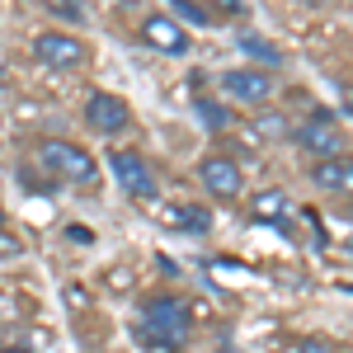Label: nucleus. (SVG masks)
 <instances>
[{
  "instance_id": "nucleus-1",
  "label": "nucleus",
  "mask_w": 353,
  "mask_h": 353,
  "mask_svg": "<svg viewBox=\"0 0 353 353\" xmlns=\"http://www.w3.org/2000/svg\"><path fill=\"white\" fill-rule=\"evenodd\" d=\"M189 325H193L189 301L161 292V297H146V301H141V325H137V339H141V344H151V349H161V353H174L184 339H189Z\"/></svg>"
},
{
  "instance_id": "nucleus-2",
  "label": "nucleus",
  "mask_w": 353,
  "mask_h": 353,
  "mask_svg": "<svg viewBox=\"0 0 353 353\" xmlns=\"http://www.w3.org/2000/svg\"><path fill=\"white\" fill-rule=\"evenodd\" d=\"M38 161H43V170L52 174L57 184H76V189H94V184H99L94 156H90L85 146H76V141H61V137L38 141Z\"/></svg>"
},
{
  "instance_id": "nucleus-3",
  "label": "nucleus",
  "mask_w": 353,
  "mask_h": 353,
  "mask_svg": "<svg viewBox=\"0 0 353 353\" xmlns=\"http://www.w3.org/2000/svg\"><path fill=\"white\" fill-rule=\"evenodd\" d=\"M292 137H297L301 151H311L316 161H330V156H344V151H349V141H344V128H334L325 113H311V118H306V123H301Z\"/></svg>"
},
{
  "instance_id": "nucleus-4",
  "label": "nucleus",
  "mask_w": 353,
  "mask_h": 353,
  "mask_svg": "<svg viewBox=\"0 0 353 353\" xmlns=\"http://www.w3.org/2000/svg\"><path fill=\"white\" fill-rule=\"evenodd\" d=\"M85 123H90L99 137H118L128 123H132V109H128V99H123V94L94 90V94L85 99Z\"/></svg>"
},
{
  "instance_id": "nucleus-5",
  "label": "nucleus",
  "mask_w": 353,
  "mask_h": 353,
  "mask_svg": "<svg viewBox=\"0 0 353 353\" xmlns=\"http://www.w3.org/2000/svg\"><path fill=\"white\" fill-rule=\"evenodd\" d=\"M33 57L43 66H52V71H71V66L85 61V43L61 33V28H48V33H33Z\"/></svg>"
},
{
  "instance_id": "nucleus-6",
  "label": "nucleus",
  "mask_w": 353,
  "mask_h": 353,
  "mask_svg": "<svg viewBox=\"0 0 353 353\" xmlns=\"http://www.w3.org/2000/svg\"><path fill=\"white\" fill-rule=\"evenodd\" d=\"M141 43H146L151 52H161V57H189V48H193V38L184 33V24L170 19V14H146V19H141Z\"/></svg>"
},
{
  "instance_id": "nucleus-7",
  "label": "nucleus",
  "mask_w": 353,
  "mask_h": 353,
  "mask_svg": "<svg viewBox=\"0 0 353 353\" xmlns=\"http://www.w3.org/2000/svg\"><path fill=\"white\" fill-rule=\"evenodd\" d=\"M109 170H113L118 189L128 193V198H151V193H156V174L146 170V161H141L137 151H113Z\"/></svg>"
},
{
  "instance_id": "nucleus-8",
  "label": "nucleus",
  "mask_w": 353,
  "mask_h": 353,
  "mask_svg": "<svg viewBox=\"0 0 353 353\" xmlns=\"http://www.w3.org/2000/svg\"><path fill=\"white\" fill-rule=\"evenodd\" d=\"M198 184L212 193V198H241L245 174H241V165L231 161V156H208V161L198 165Z\"/></svg>"
},
{
  "instance_id": "nucleus-9",
  "label": "nucleus",
  "mask_w": 353,
  "mask_h": 353,
  "mask_svg": "<svg viewBox=\"0 0 353 353\" xmlns=\"http://www.w3.org/2000/svg\"><path fill=\"white\" fill-rule=\"evenodd\" d=\"M221 94H231V99H241V104H264L273 94V81L264 71L236 66V71H221Z\"/></svg>"
},
{
  "instance_id": "nucleus-10",
  "label": "nucleus",
  "mask_w": 353,
  "mask_h": 353,
  "mask_svg": "<svg viewBox=\"0 0 353 353\" xmlns=\"http://www.w3.org/2000/svg\"><path fill=\"white\" fill-rule=\"evenodd\" d=\"M311 179H316V189H325V193H349L353 189V170H349V161H344V156L316 161Z\"/></svg>"
},
{
  "instance_id": "nucleus-11",
  "label": "nucleus",
  "mask_w": 353,
  "mask_h": 353,
  "mask_svg": "<svg viewBox=\"0 0 353 353\" xmlns=\"http://www.w3.org/2000/svg\"><path fill=\"white\" fill-rule=\"evenodd\" d=\"M250 217H254V221H278V217H288V193H283V189L254 193V203H250Z\"/></svg>"
},
{
  "instance_id": "nucleus-12",
  "label": "nucleus",
  "mask_w": 353,
  "mask_h": 353,
  "mask_svg": "<svg viewBox=\"0 0 353 353\" xmlns=\"http://www.w3.org/2000/svg\"><path fill=\"white\" fill-rule=\"evenodd\" d=\"M174 226L189 231V236H208V231H212V212L198 208V203H179V208H174Z\"/></svg>"
},
{
  "instance_id": "nucleus-13",
  "label": "nucleus",
  "mask_w": 353,
  "mask_h": 353,
  "mask_svg": "<svg viewBox=\"0 0 353 353\" xmlns=\"http://www.w3.org/2000/svg\"><path fill=\"white\" fill-rule=\"evenodd\" d=\"M193 113H198V123H203L208 132H226V128H231V113H226V104H217V99H198Z\"/></svg>"
},
{
  "instance_id": "nucleus-14",
  "label": "nucleus",
  "mask_w": 353,
  "mask_h": 353,
  "mask_svg": "<svg viewBox=\"0 0 353 353\" xmlns=\"http://www.w3.org/2000/svg\"><path fill=\"white\" fill-rule=\"evenodd\" d=\"M241 48H245L250 57H254V61H264V66H278V61H283V52H278L273 43H264L259 33H245V38H241Z\"/></svg>"
},
{
  "instance_id": "nucleus-15",
  "label": "nucleus",
  "mask_w": 353,
  "mask_h": 353,
  "mask_svg": "<svg viewBox=\"0 0 353 353\" xmlns=\"http://www.w3.org/2000/svg\"><path fill=\"white\" fill-rule=\"evenodd\" d=\"M48 14H57V19H66V24H85V5L81 0H38Z\"/></svg>"
},
{
  "instance_id": "nucleus-16",
  "label": "nucleus",
  "mask_w": 353,
  "mask_h": 353,
  "mask_svg": "<svg viewBox=\"0 0 353 353\" xmlns=\"http://www.w3.org/2000/svg\"><path fill=\"white\" fill-rule=\"evenodd\" d=\"M170 10H174V14H179V19H189V24H212V14H208V10H203V5H193V0H170Z\"/></svg>"
},
{
  "instance_id": "nucleus-17",
  "label": "nucleus",
  "mask_w": 353,
  "mask_h": 353,
  "mask_svg": "<svg viewBox=\"0 0 353 353\" xmlns=\"http://www.w3.org/2000/svg\"><path fill=\"white\" fill-rule=\"evenodd\" d=\"M297 353H334V344H330V339H306Z\"/></svg>"
},
{
  "instance_id": "nucleus-18",
  "label": "nucleus",
  "mask_w": 353,
  "mask_h": 353,
  "mask_svg": "<svg viewBox=\"0 0 353 353\" xmlns=\"http://www.w3.org/2000/svg\"><path fill=\"white\" fill-rule=\"evenodd\" d=\"M221 10H226V14H241V0H217Z\"/></svg>"
},
{
  "instance_id": "nucleus-19",
  "label": "nucleus",
  "mask_w": 353,
  "mask_h": 353,
  "mask_svg": "<svg viewBox=\"0 0 353 353\" xmlns=\"http://www.w3.org/2000/svg\"><path fill=\"white\" fill-rule=\"evenodd\" d=\"M301 5H311V10H316V5H325V0H301Z\"/></svg>"
},
{
  "instance_id": "nucleus-20",
  "label": "nucleus",
  "mask_w": 353,
  "mask_h": 353,
  "mask_svg": "<svg viewBox=\"0 0 353 353\" xmlns=\"http://www.w3.org/2000/svg\"><path fill=\"white\" fill-rule=\"evenodd\" d=\"M0 353H33V349H0Z\"/></svg>"
}]
</instances>
